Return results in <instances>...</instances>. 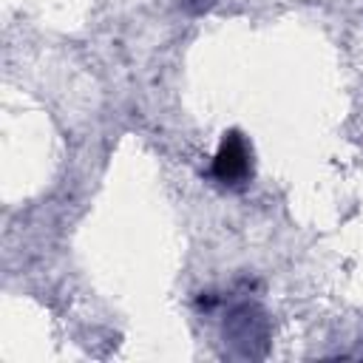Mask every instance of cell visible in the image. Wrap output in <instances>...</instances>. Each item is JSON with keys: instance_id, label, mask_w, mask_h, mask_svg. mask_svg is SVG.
<instances>
[{"instance_id": "3", "label": "cell", "mask_w": 363, "mask_h": 363, "mask_svg": "<svg viewBox=\"0 0 363 363\" xmlns=\"http://www.w3.org/2000/svg\"><path fill=\"white\" fill-rule=\"evenodd\" d=\"M218 0H184V9L190 11V14H201V11H207V9H213Z\"/></svg>"}, {"instance_id": "2", "label": "cell", "mask_w": 363, "mask_h": 363, "mask_svg": "<svg viewBox=\"0 0 363 363\" xmlns=\"http://www.w3.org/2000/svg\"><path fill=\"white\" fill-rule=\"evenodd\" d=\"M224 337L233 346H241V354H261L267 346V315L252 303L235 306L224 323Z\"/></svg>"}, {"instance_id": "1", "label": "cell", "mask_w": 363, "mask_h": 363, "mask_svg": "<svg viewBox=\"0 0 363 363\" xmlns=\"http://www.w3.org/2000/svg\"><path fill=\"white\" fill-rule=\"evenodd\" d=\"M210 173L216 182H221L227 187H238L252 176V150L238 130L224 133V139L213 156Z\"/></svg>"}]
</instances>
